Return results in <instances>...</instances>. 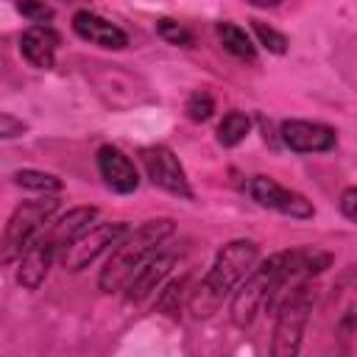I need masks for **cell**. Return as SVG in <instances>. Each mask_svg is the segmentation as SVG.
<instances>
[{"instance_id":"cell-26","label":"cell","mask_w":357,"mask_h":357,"mask_svg":"<svg viewBox=\"0 0 357 357\" xmlns=\"http://www.w3.org/2000/svg\"><path fill=\"white\" fill-rule=\"evenodd\" d=\"M245 3H251V6H259V8H271V6H279L282 0H245Z\"/></svg>"},{"instance_id":"cell-17","label":"cell","mask_w":357,"mask_h":357,"mask_svg":"<svg viewBox=\"0 0 357 357\" xmlns=\"http://www.w3.org/2000/svg\"><path fill=\"white\" fill-rule=\"evenodd\" d=\"M248 131H251L248 114H243V112H226L223 120L218 123V142L223 148H234V145H240L248 137Z\"/></svg>"},{"instance_id":"cell-12","label":"cell","mask_w":357,"mask_h":357,"mask_svg":"<svg viewBox=\"0 0 357 357\" xmlns=\"http://www.w3.org/2000/svg\"><path fill=\"white\" fill-rule=\"evenodd\" d=\"M176 259H178V251L162 245V248L139 268V273L126 284V298H128V301H142L145 296H151V293L162 284V279L170 273V268L176 265Z\"/></svg>"},{"instance_id":"cell-5","label":"cell","mask_w":357,"mask_h":357,"mask_svg":"<svg viewBox=\"0 0 357 357\" xmlns=\"http://www.w3.org/2000/svg\"><path fill=\"white\" fill-rule=\"evenodd\" d=\"M56 206H59L56 198L42 195V198L25 201L14 209V215L8 218L6 231H3V262H14L22 254V248L50 223V215L56 212Z\"/></svg>"},{"instance_id":"cell-18","label":"cell","mask_w":357,"mask_h":357,"mask_svg":"<svg viewBox=\"0 0 357 357\" xmlns=\"http://www.w3.org/2000/svg\"><path fill=\"white\" fill-rule=\"evenodd\" d=\"M11 178H14L17 187L31 190V192H39V195L61 192V178L53 176V173H45V170H17Z\"/></svg>"},{"instance_id":"cell-4","label":"cell","mask_w":357,"mask_h":357,"mask_svg":"<svg viewBox=\"0 0 357 357\" xmlns=\"http://www.w3.org/2000/svg\"><path fill=\"white\" fill-rule=\"evenodd\" d=\"M315 304V284L312 279L298 282L287 290V296L279 304L276 324H273V337H271V354L273 357H293L301 349L304 326L310 321Z\"/></svg>"},{"instance_id":"cell-21","label":"cell","mask_w":357,"mask_h":357,"mask_svg":"<svg viewBox=\"0 0 357 357\" xmlns=\"http://www.w3.org/2000/svg\"><path fill=\"white\" fill-rule=\"evenodd\" d=\"M156 31H159V36H162L165 42H170V45H176V47H190V45H192V33H190L184 25H178L176 20L162 17V20L156 22Z\"/></svg>"},{"instance_id":"cell-8","label":"cell","mask_w":357,"mask_h":357,"mask_svg":"<svg viewBox=\"0 0 357 357\" xmlns=\"http://www.w3.org/2000/svg\"><path fill=\"white\" fill-rule=\"evenodd\" d=\"M245 192H248L259 206L273 209V212H282V215H287V218H301V220H304V218H312V215H315L312 204H310L301 192L282 187V184H279L276 178H271V176H254V178H248Z\"/></svg>"},{"instance_id":"cell-19","label":"cell","mask_w":357,"mask_h":357,"mask_svg":"<svg viewBox=\"0 0 357 357\" xmlns=\"http://www.w3.org/2000/svg\"><path fill=\"white\" fill-rule=\"evenodd\" d=\"M184 112H187V117H190L192 123H204V120H209V117H212V112H215V100H212V95H209V92L198 89V92H192V95L187 98Z\"/></svg>"},{"instance_id":"cell-24","label":"cell","mask_w":357,"mask_h":357,"mask_svg":"<svg viewBox=\"0 0 357 357\" xmlns=\"http://www.w3.org/2000/svg\"><path fill=\"white\" fill-rule=\"evenodd\" d=\"M25 128H28V126H25L22 120H17L14 114H8V112H3V114H0V137H3V139L20 137Z\"/></svg>"},{"instance_id":"cell-9","label":"cell","mask_w":357,"mask_h":357,"mask_svg":"<svg viewBox=\"0 0 357 357\" xmlns=\"http://www.w3.org/2000/svg\"><path fill=\"white\" fill-rule=\"evenodd\" d=\"M56 257H59V248L53 245L47 229H42L22 248V254L17 257V282L25 290H36L45 282V276H47V271H50V265H53Z\"/></svg>"},{"instance_id":"cell-27","label":"cell","mask_w":357,"mask_h":357,"mask_svg":"<svg viewBox=\"0 0 357 357\" xmlns=\"http://www.w3.org/2000/svg\"><path fill=\"white\" fill-rule=\"evenodd\" d=\"M45 3H59V6H81V3H89V0H45Z\"/></svg>"},{"instance_id":"cell-13","label":"cell","mask_w":357,"mask_h":357,"mask_svg":"<svg viewBox=\"0 0 357 357\" xmlns=\"http://www.w3.org/2000/svg\"><path fill=\"white\" fill-rule=\"evenodd\" d=\"M73 31L84 42L98 45V47H106V50H123L128 45V36H126L123 28H117L114 22H109L106 17L92 14V11H78L73 17Z\"/></svg>"},{"instance_id":"cell-20","label":"cell","mask_w":357,"mask_h":357,"mask_svg":"<svg viewBox=\"0 0 357 357\" xmlns=\"http://www.w3.org/2000/svg\"><path fill=\"white\" fill-rule=\"evenodd\" d=\"M251 28H254V33H257L259 45H262V47H268L271 53L282 56V53L287 50V36H284V33H279L276 28H271V25H265V22H259V20H251Z\"/></svg>"},{"instance_id":"cell-23","label":"cell","mask_w":357,"mask_h":357,"mask_svg":"<svg viewBox=\"0 0 357 357\" xmlns=\"http://www.w3.org/2000/svg\"><path fill=\"white\" fill-rule=\"evenodd\" d=\"M17 8H20V14H22L25 20H31L33 25H47V22L53 20V6L45 3V0H20Z\"/></svg>"},{"instance_id":"cell-1","label":"cell","mask_w":357,"mask_h":357,"mask_svg":"<svg viewBox=\"0 0 357 357\" xmlns=\"http://www.w3.org/2000/svg\"><path fill=\"white\" fill-rule=\"evenodd\" d=\"M259 262V245L254 240H231L218 254L206 276L190 290V312L195 318H209L223 298H229L243 279L257 268Z\"/></svg>"},{"instance_id":"cell-15","label":"cell","mask_w":357,"mask_h":357,"mask_svg":"<svg viewBox=\"0 0 357 357\" xmlns=\"http://www.w3.org/2000/svg\"><path fill=\"white\" fill-rule=\"evenodd\" d=\"M95 218H98V209H95V206H75V209H70L67 215H61V218H56L53 223H47L45 229H47L53 245H56L59 254H61L78 234H84V231L95 223Z\"/></svg>"},{"instance_id":"cell-3","label":"cell","mask_w":357,"mask_h":357,"mask_svg":"<svg viewBox=\"0 0 357 357\" xmlns=\"http://www.w3.org/2000/svg\"><path fill=\"white\" fill-rule=\"evenodd\" d=\"M290 284V251H276L243 279L231 293V321L237 326H251L262 307L273 304L282 287Z\"/></svg>"},{"instance_id":"cell-11","label":"cell","mask_w":357,"mask_h":357,"mask_svg":"<svg viewBox=\"0 0 357 357\" xmlns=\"http://www.w3.org/2000/svg\"><path fill=\"white\" fill-rule=\"evenodd\" d=\"M98 173L103 184L120 195H128L139 187V173L128 153H123L117 145H100L98 148Z\"/></svg>"},{"instance_id":"cell-6","label":"cell","mask_w":357,"mask_h":357,"mask_svg":"<svg viewBox=\"0 0 357 357\" xmlns=\"http://www.w3.org/2000/svg\"><path fill=\"white\" fill-rule=\"evenodd\" d=\"M131 226L123 223V220H103V223H92L84 234H78L61 254H59V262L64 271H84L86 265H92L106 248H114L126 231Z\"/></svg>"},{"instance_id":"cell-16","label":"cell","mask_w":357,"mask_h":357,"mask_svg":"<svg viewBox=\"0 0 357 357\" xmlns=\"http://www.w3.org/2000/svg\"><path fill=\"white\" fill-rule=\"evenodd\" d=\"M215 31H218V39H220V45H223L226 53H231L234 59L248 61V64L257 61V47H254L251 36L240 25H234V22H218Z\"/></svg>"},{"instance_id":"cell-10","label":"cell","mask_w":357,"mask_h":357,"mask_svg":"<svg viewBox=\"0 0 357 357\" xmlns=\"http://www.w3.org/2000/svg\"><path fill=\"white\" fill-rule=\"evenodd\" d=\"M282 142L296 153H324L332 151L337 142L335 128L310 120H284L282 123Z\"/></svg>"},{"instance_id":"cell-7","label":"cell","mask_w":357,"mask_h":357,"mask_svg":"<svg viewBox=\"0 0 357 357\" xmlns=\"http://www.w3.org/2000/svg\"><path fill=\"white\" fill-rule=\"evenodd\" d=\"M139 159H142L145 176L151 178L153 187H159V190H165L170 195H178V198L192 201L190 178H187L178 156L167 145H145L139 151Z\"/></svg>"},{"instance_id":"cell-2","label":"cell","mask_w":357,"mask_h":357,"mask_svg":"<svg viewBox=\"0 0 357 357\" xmlns=\"http://www.w3.org/2000/svg\"><path fill=\"white\" fill-rule=\"evenodd\" d=\"M176 226L170 218H153L139 223L137 229H128L126 237L112 248L109 259L100 268L98 284L103 293L126 290V284L139 273V268L173 237Z\"/></svg>"},{"instance_id":"cell-14","label":"cell","mask_w":357,"mask_h":357,"mask_svg":"<svg viewBox=\"0 0 357 357\" xmlns=\"http://www.w3.org/2000/svg\"><path fill=\"white\" fill-rule=\"evenodd\" d=\"M56 50H59V33L50 25H31L20 36V53L36 70H50L56 64Z\"/></svg>"},{"instance_id":"cell-25","label":"cell","mask_w":357,"mask_h":357,"mask_svg":"<svg viewBox=\"0 0 357 357\" xmlns=\"http://www.w3.org/2000/svg\"><path fill=\"white\" fill-rule=\"evenodd\" d=\"M340 212L351 220V223H357V187H346L343 192H340Z\"/></svg>"},{"instance_id":"cell-22","label":"cell","mask_w":357,"mask_h":357,"mask_svg":"<svg viewBox=\"0 0 357 357\" xmlns=\"http://www.w3.org/2000/svg\"><path fill=\"white\" fill-rule=\"evenodd\" d=\"M184 290H187V276H181V279L170 282V284L162 290L159 301H156V304H159V310H162V312H167V315H178V304H181Z\"/></svg>"}]
</instances>
